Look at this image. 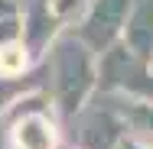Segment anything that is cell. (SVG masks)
Here are the masks:
<instances>
[{
	"label": "cell",
	"mask_w": 153,
	"mask_h": 149,
	"mask_svg": "<svg viewBox=\"0 0 153 149\" xmlns=\"http://www.w3.org/2000/svg\"><path fill=\"white\" fill-rule=\"evenodd\" d=\"M72 123L78 126L75 149H117L127 136V123L117 107H91L88 104Z\"/></svg>",
	"instance_id": "4"
},
{
	"label": "cell",
	"mask_w": 153,
	"mask_h": 149,
	"mask_svg": "<svg viewBox=\"0 0 153 149\" xmlns=\"http://www.w3.org/2000/svg\"><path fill=\"white\" fill-rule=\"evenodd\" d=\"M49 78H52V104L56 114L75 120L98 91V55L82 46L72 32H62L49 49Z\"/></svg>",
	"instance_id": "1"
},
{
	"label": "cell",
	"mask_w": 153,
	"mask_h": 149,
	"mask_svg": "<svg viewBox=\"0 0 153 149\" xmlns=\"http://www.w3.org/2000/svg\"><path fill=\"white\" fill-rule=\"evenodd\" d=\"M7 133H10L13 149H59V143H62L56 117H46V114L13 120L7 126Z\"/></svg>",
	"instance_id": "6"
},
{
	"label": "cell",
	"mask_w": 153,
	"mask_h": 149,
	"mask_svg": "<svg viewBox=\"0 0 153 149\" xmlns=\"http://www.w3.org/2000/svg\"><path fill=\"white\" fill-rule=\"evenodd\" d=\"M121 42L140 62H153V0H134Z\"/></svg>",
	"instance_id": "7"
},
{
	"label": "cell",
	"mask_w": 153,
	"mask_h": 149,
	"mask_svg": "<svg viewBox=\"0 0 153 149\" xmlns=\"http://www.w3.org/2000/svg\"><path fill=\"white\" fill-rule=\"evenodd\" d=\"M88 3H91V0H49V10L56 13V20L65 26V32H72L82 20H85Z\"/></svg>",
	"instance_id": "11"
},
{
	"label": "cell",
	"mask_w": 153,
	"mask_h": 149,
	"mask_svg": "<svg viewBox=\"0 0 153 149\" xmlns=\"http://www.w3.org/2000/svg\"><path fill=\"white\" fill-rule=\"evenodd\" d=\"M98 88L117 97L153 101V68L130 55L124 42H117L111 52L98 59Z\"/></svg>",
	"instance_id": "2"
},
{
	"label": "cell",
	"mask_w": 153,
	"mask_h": 149,
	"mask_svg": "<svg viewBox=\"0 0 153 149\" xmlns=\"http://www.w3.org/2000/svg\"><path fill=\"white\" fill-rule=\"evenodd\" d=\"M23 39V3L20 0H0V46Z\"/></svg>",
	"instance_id": "10"
},
{
	"label": "cell",
	"mask_w": 153,
	"mask_h": 149,
	"mask_svg": "<svg viewBox=\"0 0 153 149\" xmlns=\"http://www.w3.org/2000/svg\"><path fill=\"white\" fill-rule=\"evenodd\" d=\"M124 123H127V136L140 139L153 146V101H134V97H121L117 104Z\"/></svg>",
	"instance_id": "8"
},
{
	"label": "cell",
	"mask_w": 153,
	"mask_h": 149,
	"mask_svg": "<svg viewBox=\"0 0 153 149\" xmlns=\"http://www.w3.org/2000/svg\"><path fill=\"white\" fill-rule=\"evenodd\" d=\"M30 68H33V59L26 52V46H23V39L10 42V46H0V78L3 81H13L20 75H26Z\"/></svg>",
	"instance_id": "9"
},
{
	"label": "cell",
	"mask_w": 153,
	"mask_h": 149,
	"mask_svg": "<svg viewBox=\"0 0 153 149\" xmlns=\"http://www.w3.org/2000/svg\"><path fill=\"white\" fill-rule=\"evenodd\" d=\"M150 68H153V62H150Z\"/></svg>",
	"instance_id": "13"
},
{
	"label": "cell",
	"mask_w": 153,
	"mask_h": 149,
	"mask_svg": "<svg viewBox=\"0 0 153 149\" xmlns=\"http://www.w3.org/2000/svg\"><path fill=\"white\" fill-rule=\"evenodd\" d=\"M130 7H134V0H91L85 20L72 29V36L101 59L104 52H111L124 39V26H127V16H130Z\"/></svg>",
	"instance_id": "3"
},
{
	"label": "cell",
	"mask_w": 153,
	"mask_h": 149,
	"mask_svg": "<svg viewBox=\"0 0 153 149\" xmlns=\"http://www.w3.org/2000/svg\"><path fill=\"white\" fill-rule=\"evenodd\" d=\"M117 149H153V146H147V143H140V139H134V136H124V143Z\"/></svg>",
	"instance_id": "12"
},
{
	"label": "cell",
	"mask_w": 153,
	"mask_h": 149,
	"mask_svg": "<svg viewBox=\"0 0 153 149\" xmlns=\"http://www.w3.org/2000/svg\"><path fill=\"white\" fill-rule=\"evenodd\" d=\"M62 32H65V26L49 10V0H26L23 3V46L30 52L33 65L46 62L49 49L56 46V39Z\"/></svg>",
	"instance_id": "5"
}]
</instances>
